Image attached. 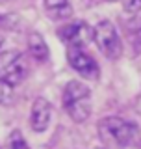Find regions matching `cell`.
<instances>
[{"label":"cell","instance_id":"obj_1","mask_svg":"<svg viewBox=\"0 0 141 149\" xmlns=\"http://www.w3.org/2000/svg\"><path fill=\"white\" fill-rule=\"evenodd\" d=\"M62 102L74 123H84L91 116V88L82 80H69L63 86Z\"/></svg>","mask_w":141,"mask_h":149},{"label":"cell","instance_id":"obj_2","mask_svg":"<svg viewBox=\"0 0 141 149\" xmlns=\"http://www.w3.org/2000/svg\"><path fill=\"white\" fill-rule=\"evenodd\" d=\"M138 132V125L121 116H106L98 121V136L106 146L111 147H128L135 140Z\"/></svg>","mask_w":141,"mask_h":149},{"label":"cell","instance_id":"obj_3","mask_svg":"<svg viewBox=\"0 0 141 149\" xmlns=\"http://www.w3.org/2000/svg\"><path fill=\"white\" fill-rule=\"evenodd\" d=\"M93 43L97 45V49L102 52V56H106L108 60L115 62L119 60L124 52L123 47V39L119 36V30L115 28V24L108 19H102L98 21L95 26H93V36H91Z\"/></svg>","mask_w":141,"mask_h":149},{"label":"cell","instance_id":"obj_4","mask_svg":"<svg viewBox=\"0 0 141 149\" xmlns=\"http://www.w3.org/2000/svg\"><path fill=\"white\" fill-rule=\"evenodd\" d=\"M28 71H30V65L21 50H0V80L15 88L24 82Z\"/></svg>","mask_w":141,"mask_h":149},{"label":"cell","instance_id":"obj_5","mask_svg":"<svg viewBox=\"0 0 141 149\" xmlns=\"http://www.w3.org/2000/svg\"><path fill=\"white\" fill-rule=\"evenodd\" d=\"M67 62L70 69L86 80H98L100 78V65L86 50V47H67Z\"/></svg>","mask_w":141,"mask_h":149},{"label":"cell","instance_id":"obj_6","mask_svg":"<svg viewBox=\"0 0 141 149\" xmlns=\"http://www.w3.org/2000/svg\"><path fill=\"white\" fill-rule=\"evenodd\" d=\"M56 36L67 47H86V43L93 36V28L84 21H70L59 26L56 30Z\"/></svg>","mask_w":141,"mask_h":149},{"label":"cell","instance_id":"obj_7","mask_svg":"<svg viewBox=\"0 0 141 149\" xmlns=\"http://www.w3.org/2000/svg\"><path fill=\"white\" fill-rule=\"evenodd\" d=\"M52 116H54V108H52V102L48 99H45V97L34 99L32 108H30V127H32V130L37 134H43L50 127Z\"/></svg>","mask_w":141,"mask_h":149},{"label":"cell","instance_id":"obj_8","mask_svg":"<svg viewBox=\"0 0 141 149\" xmlns=\"http://www.w3.org/2000/svg\"><path fill=\"white\" fill-rule=\"evenodd\" d=\"M26 47H28V54H30L32 60H35L37 63H45L46 60L50 58V50L48 45H46L45 37L39 34V32H30L26 36Z\"/></svg>","mask_w":141,"mask_h":149},{"label":"cell","instance_id":"obj_9","mask_svg":"<svg viewBox=\"0 0 141 149\" xmlns=\"http://www.w3.org/2000/svg\"><path fill=\"white\" fill-rule=\"evenodd\" d=\"M123 34L132 47V54H141V15H132L123 21Z\"/></svg>","mask_w":141,"mask_h":149},{"label":"cell","instance_id":"obj_10","mask_svg":"<svg viewBox=\"0 0 141 149\" xmlns=\"http://www.w3.org/2000/svg\"><path fill=\"white\" fill-rule=\"evenodd\" d=\"M45 13L50 21H69L73 17V6L69 0H43Z\"/></svg>","mask_w":141,"mask_h":149},{"label":"cell","instance_id":"obj_11","mask_svg":"<svg viewBox=\"0 0 141 149\" xmlns=\"http://www.w3.org/2000/svg\"><path fill=\"white\" fill-rule=\"evenodd\" d=\"M6 149H30V146L21 130H13L6 140Z\"/></svg>","mask_w":141,"mask_h":149},{"label":"cell","instance_id":"obj_12","mask_svg":"<svg viewBox=\"0 0 141 149\" xmlns=\"http://www.w3.org/2000/svg\"><path fill=\"white\" fill-rule=\"evenodd\" d=\"M13 99H15V90H13V86H9L8 82L0 80V104L2 106L11 104Z\"/></svg>","mask_w":141,"mask_h":149},{"label":"cell","instance_id":"obj_13","mask_svg":"<svg viewBox=\"0 0 141 149\" xmlns=\"http://www.w3.org/2000/svg\"><path fill=\"white\" fill-rule=\"evenodd\" d=\"M123 8L130 15H141V0H121Z\"/></svg>","mask_w":141,"mask_h":149},{"label":"cell","instance_id":"obj_14","mask_svg":"<svg viewBox=\"0 0 141 149\" xmlns=\"http://www.w3.org/2000/svg\"><path fill=\"white\" fill-rule=\"evenodd\" d=\"M15 26V21H13L11 15H6V13H0V30H11Z\"/></svg>","mask_w":141,"mask_h":149},{"label":"cell","instance_id":"obj_15","mask_svg":"<svg viewBox=\"0 0 141 149\" xmlns=\"http://www.w3.org/2000/svg\"><path fill=\"white\" fill-rule=\"evenodd\" d=\"M104 2H108V4H111V2H117V0H104Z\"/></svg>","mask_w":141,"mask_h":149},{"label":"cell","instance_id":"obj_16","mask_svg":"<svg viewBox=\"0 0 141 149\" xmlns=\"http://www.w3.org/2000/svg\"><path fill=\"white\" fill-rule=\"evenodd\" d=\"M139 102H141V95H139ZM139 106H141V104H139Z\"/></svg>","mask_w":141,"mask_h":149},{"label":"cell","instance_id":"obj_17","mask_svg":"<svg viewBox=\"0 0 141 149\" xmlns=\"http://www.w3.org/2000/svg\"><path fill=\"white\" fill-rule=\"evenodd\" d=\"M0 45H2V37H0Z\"/></svg>","mask_w":141,"mask_h":149}]
</instances>
